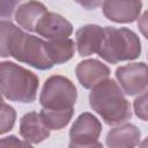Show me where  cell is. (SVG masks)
I'll list each match as a JSON object with an SVG mask.
<instances>
[{"instance_id":"cell-9","label":"cell","mask_w":148,"mask_h":148,"mask_svg":"<svg viewBox=\"0 0 148 148\" xmlns=\"http://www.w3.org/2000/svg\"><path fill=\"white\" fill-rule=\"evenodd\" d=\"M39 36L54 39L69 37L73 32V27L64 16L57 13L46 12L36 25V31Z\"/></svg>"},{"instance_id":"cell-7","label":"cell","mask_w":148,"mask_h":148,"mask_svg":"<svg viewBox=\"0 0 148 148\" xmlns=\"http://www.w3.org/2000/svg\"><path fill=\"white\" fill-rule=\"evenodd\" d=\"M116 77L125 94L134 96L148 88V65L132 62L116 69Z\"/></svg>"},{"instance_id":"cell-6","label":"cell","mask_w":148,"mask_h":148,"mask_svg":"<svg viewBox=\"0 0 148 148\" xmlns=\"http://www.w3.org/2000/svg\"><path fill=\"white\" fill-rule=\"evenodd\" d=\"M102 132L101 121L91 113H81L69 131V147H102L98 138Z\"/></svg>"},{"instance_id":"cell-22","label":"cell","mask_w":148,"mask_h":148,"mask_svg":"<svg viewBox=\"0 0 148 148\" xmlns=\"http://www.w3.org/2000/svg\"><path fill=\"white\" fill-rule=\"evenodd\" d=\"M76 3H79L81 7H83L87 10H92L102 6L105 0H74Z\"/></svg>"},{"instance_id":"cell-19","label":"cell","mask_w":148,"mask_h":148,"mask_svg":"<svg viewBox=\"0 0 148 148\" xmlns=\"http://www.w3.org/2000/svg\"><path fill=\"white\" fill-rule=\"evenodd\" d=\"M22 0H0V9H1V17L7 18L10 17L14 10L17 9L18 3Z\"/></svg>"},{"instance_id":"cell-21","label":"cell","mask_w":148,"mask_h":148,"mask_svg":"<svg viewBox=\"0 0 148 148\" xmlns=\"http://www.w3.org/2000/svg\"><path fill=\"white\" fill-rule=\"evenodd\" d=\"M138 28L142 36L146 39H148V10H145L138 17Z\"/></svg>"},{"instance_id":"cell-1","label":"cell","mask_w":148,"mask_h":148,"mask_svg":"<svg viewBox=\"0 0 148 148\" xmlns=\"http://www.w3.org/2000/svg\"><path fill=\"white\" fill-rule=\"evenodd\" d=\"M0 54L2 58L13 57L36 69L45 71L54 66L47 53L46 42L39 37L23 32L10 21H1Z\"/></svg>"},{"instance_id":"cell-5","label":"cell","mask_w":148,"mask_h":148,"mask_svg":"<svg viewBox=\"0 0 148 148\" xmlns=\"http://www.w3.org/2000/svg\"><path fill=\"white\" fill-rule=\"evenodd\" d=\"M77 90L74 83L61 75L50 76L40 91L39 103L44 109L66 110L75 105Z\"/></svg>"},{"instance_id":"cell-12","label":"cell","mask_w":148,"mask_h":148,"mask_svg":"<svg viewBox=\"0 0 148 148\" xmlns=\"http://www.w3.org/2000/svg\"><path fill=\"white\" fill-rule=\"evenodd\" d=\"M20 135L31 145L40 143L50 136V130L43 124L39 113L31 111L25 113L20 121Z\"/></svg>"},{"instance_id":"cell-17","label":"cell","mask_w":148,"mask_h":148,"mask_svg":"<svg viewBox=\"0 0 148 148\" xmlns=\"http://www.w3.org/2000/svg\"><path fill=\"white\" fill-rule=\"evenodd\" d=\"M15 119H16V112L14 108L6 104L2 99L1 101V117H0V120H1L0 133L5 134L9 132L15 124Z\"/></svg>"},{"instance_id":"cell-20","label":"cell","mask_w":148,"mask_h":148,"mask_svg":"<svg viewBox=\"0 0 148 148\" xmlns=\"http://www.w3.org/2000/svg\"><path fill=\"white\" fill-rule=\"evenodd\" d=\"M0 146L2 148H6V147H20V146H31L30 142L28 141H20L16 136L14 135H9V136H6V138H2L1 141H0Z\"/></svg>"},{"instance_id":"cell-16","label":"cell","mask_w":148,"mask_h":148,"mask_svg":"<svg viewBox=\"0 0 148 148\" xmlns=\"http://www.w3.org/2000/svg\"><path fill=\"white\" fill-rule=\"evenodd\" d=\"M74 113V109L66 110H51V109H42L39 112V117L43 124L51 131H58L68 125Z\"/></svg>"},{"instance_id":"cell-14","label":"cell","mask_w":148,"mask_h":148,"mask_svg":"<svg viewBox=\"0 0 148 148\" xmlns=\"http://www.w3.org/2000/svg\"><path fill=\"white\" fill-rule=\"evenodd\" d=\"M141 138L140 130L133 124H123L110 130L106 135L108 147H135Z\"/></svg>"},{"instance_id":"cell-4","label":"cell","mask_w":148,"mask_h":148,"mask_svg":"<svg viewBox=\"0 0 148 148\" xmlns=\"http://www.w3.org/2000/svg\"><path fill=\"white\" fill-rule=\"evenodd\" d=\"M105 36L97 54L109 64L134 60L141 54V42L138 35L127 28L105 27Z\"/></svg>"},{"instance_id":"cell-2","label":"cell","mask_w":148,"mask_h":148,"mask_svg":"<svg viewBox=\"0 0 148 148\" xmlns=\"http://www.w3.org/2000/svg\"><path fill=\"white\" fill-rule=\"evenodd\" d=\"M89 104L104 123L111 126L120 125L132 117L130 102L114 80L106 79L95 86L89 95Z\"/></svg>"},{"instance_id":"cell-13","label":"cell","mask_w":148,"mask_h":148,"mask_svg":"<svg viewBox=\"0 0 148 148\" xmlns=\"http://www.w3.org/2000/svg\"><path fill=\"white\" fill-rule=\"evenodd\" d=\"M46 12L47 8L42 2L30 0L17 7L15 10V21L23 29L28 31H36L38 21Z\"/></svg>"},{"instance_id":"cell-3","label":"cell","mask_w":148,"mask_h":148,"mask_svg":"<svg viewBox=\"0 0 148 148\" xmlns=\"http://www.w3.org/2000/svg\"><path fill=\"white\" fill-rule=\"evenodd\" d=\"M0 86L2 97L20 103L36 99L39 80L36 74L12 61L0 64Z\"/></svg>"},{"instance_id":"cell-11","label":"cell","mask_w":148,"mask_h":148,"mask_svg":"<svg viewBox=\"0 0 148 148\" xmlns=\"http://www.w3.org/2000/svg\"><path fill=\"white\" fill-rule=\"evenodd\" d=\"M104 36V28L97 24H87L79 28L75 34L79 54L81 57H87L97 53L101 49Z\"/></svg>"},{"instance_id":"cell-10","label":"cell","mask_w":148,"mask_h":148,"mask_svg":"<svg viewBox=\"0 0 148 148\" xmlns=\"http://www.w3.org/2000/svg\"><path fill=\"white\" fill-rule=\"evenodd\" d=\"M76 77L81 86L86 89H92L95 86L106 80L110 75L109 67L96 59H87L81 61L75 69Z\"/></svg>"},{"instance_id":"cell-8","label":"cell","mask_w":148,"mask_h":148,"mask_svg":"<svg viewBox=\"0 0 148 148\" xmlns=\"http://www.w3.org/2000/svg\"><path fill=\"white\" fill-rule=\"evenodd\" d=\"M141 0H105L103 3L104 16L116 23H132L140 16Z\"/></svg>"},{"instance_id":"cell-23","label":"cell","mask_w":148,"mask_h":148,"mask_svg":"<svg viewBox=\"0 0 148 148\" xmlns=\"http://www.w3.org/2000/svg\"><path fill=\"white\" fill-rule=\"evenodd\" d=\"M140 146H141V147H148V136L140 143Z\"/></svg>"},{"instance_id":"cell-18","label":"cell","mask_w":148,"mask_h":148,"mask_svg":"<svg viewBox=\"0 0 148 148\" xmlns=\"http://www.w3.org/2000/svg\"><path fill=\"white\" fill-rule=\"evenodd\" d=\"M135 116L145 121H148V89L141 92L133 102Z\"/></svg>"},{"instance_id":"cell-15","label":"cell","mask_w":148,"mask_h":148,"mask_svg":"<svg viewBox=\"0 0 148 148\" xmlns=\"http://www.w3.org/2000/svg\"><path fill=\"white\" fill-rule=\"evenodd\" d=\"M47 53L54 65H61L71 60L75 52V44L68 37L54 38L46 42Z\"/></svg>"}]
</instances>
